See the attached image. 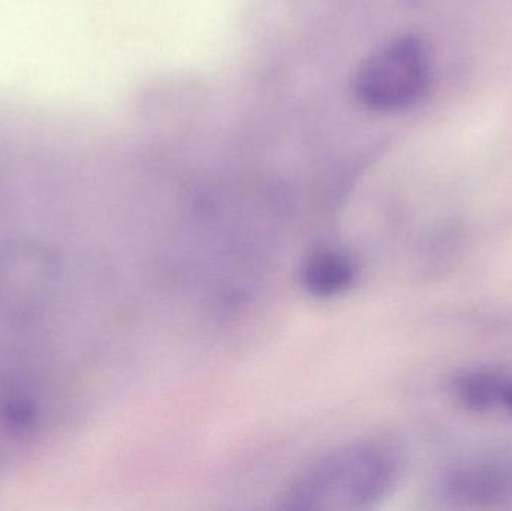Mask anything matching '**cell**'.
Wrapping results in <instances>:
<instances>
[{
  "mask_svg": "<svg viewBox=\"0 0 512 511\" xmlns=\"http://www.w3.org/2000/svg\"><path fill=\"white\" fill-rule=\"evenodd\" d=\"M405 455L388 438L358 441L318 459L286 488V510L367 509L385 500L399 483Z\"/></svg>",
  "mask_w": 512,
  "mask_h": 511,
  "instance_id": "6da1fadb",
  "label": "cell"
},
{
  "mask_svg": "<svg viewBox=\"0 0 512 511\" xmlns=\"http://www.w3.org/2000/svg\"><path fill=\"white\" fill-rule=\"evenodd\" d=\"M433 60L426 42L402 35L385 42L364 59L354 78V95L367 110L399 113L429 93Z\"/></svg>",
  "mask_w": 512,
  "mask_h": 511,
  "instance_id": "7a4b0ae2",
  "label": "cell"
},
{
  "mask_svg": "<svg viewBox=\"0 0 512 511\" xmlns=\"http://www.w3.org/2000/svg\"><path fill=\"white\" fill-rule=\"evenodd\" d=\"M358 269L352 257L339 249H319L313 252L300 272L306 293L316 299H333L351 290L357 281Z\"/></svg>",
  "mask_w": 512,
  "mask_h": 511,
  "instance_id": "3957f363",
  "label": "cell"
},
{
  "mask_svg": "<svg viewBox=\"0 0 512 511\" xmlns=\"http://www.w3.org/2000/svg\"><path fill=\"white\" fill-rule=\"evenodd\" d=\"M456 392L469 410L504 408L512 414V378L492 372H469L457 380Z\"/></svg>",
  "mask_w": 512,
  "mask_h": 511,
  "instance_id": "277c9868",
  "label": "cell"
}]
</instances>
